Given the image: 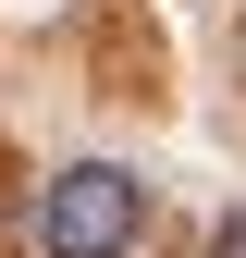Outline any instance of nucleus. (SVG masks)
<instances>
[{
    "instance_id": "obj_2",
    "label": "nucleus",
    "mask_w": 246,
    "mask_h": 258,
    "mask_svg": "<svg viewBox=\"0 0 246 258\" xmlns=\"http://www.w3.org/2000/svg\"><path fill=\"white\" fill-rule=\"evenodd\" d=\"M209 258H246V221H222V246H209Z\"/></svg>"
},
{
    "instance_id": "obj_1",
    "label": "nucleus",
    "mask_w": 246,
    "mask_h": 258,
    "mask_svg": "<svg viewBox=\"0 0 246 258\" xmlns=\"http://www.w3.org/2000/svg\"><path fill=\"white\" fill-rule=\"evenodd\" d=\"M148 221V184L123 172V160H61L37 184V246L49 258H123Z\"/></svg>"
}]
</instances>
